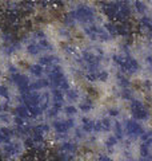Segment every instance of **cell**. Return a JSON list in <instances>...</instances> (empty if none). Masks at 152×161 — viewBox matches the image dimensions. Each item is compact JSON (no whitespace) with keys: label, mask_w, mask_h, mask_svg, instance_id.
<instances>
[{"label":"cell","mask_w":152,"mask_h":161,"mask_svg":"<svg viewBox=\"0 0 152 161\" xmlns=\"http://www.w3.org/2000/svg\"><path fill=\"white\" fill-rule=\"evenodd\" d=\"M104 14L111 19H118L120 22L128 20L129 16L132 15V8L128 6V3L124 2H109L101 4Z\"/></svg>","instance_id":"6da1fadb"},{"label":"cell","mask_w":152,"mask_h":161,"mask_svg":"<svg viewBox=\"0 0 152 161\" xmlns=\"http://www.w3.org/2000/svg\"><path fill=\"white\" fill-rule=\"evenodd\" d=\"M69 12L72 14V16L76 20V23L78 24H84V26L95 24L96 18H98L95 8L92 6H88V4H79L78 7L71 9Z\"/></svg>","instance_id":"7a4b0ae2"},{"label":"cell","mask_w":152,"mask_h":161,"mask_svg":"<svg viewBox=\"0 0 152 161\" xmlns=\"http://www.w3.org/2000/svg\"><path fill=\"white\" fill-rule=\"evenodd\" d=\"M129 112H131L132 118L139 121V122L140 121H148L151 117V112H149V109L145 106V103L143 101L136 99V98L129 102Z\"/></svg>","instance_id":"3957f363"},{"label":"cell","mask_w":152,"mask_h":161,"mask_svg":"<svg viewBox=\"0 0 152 161\" xmlns=\"http://www.w3.org/2000/svg\"><path fill=\"white\" fill-rule=\"evenodd\" d=\"M76 126V124H75V118H58V119H55L53 122H52V128L53 129V132L59 134V136H65V134H68L71 130L75 129Z\"/></svg>","instance_id":"277c9868"},{"label":"cell","mask_w":152,"mask_h":161,"mask_svg":"<svg viewBox=\"0 0 152 161\" xmlns=\"http://www.w3.org/2000/svg\"><path fill=\"white\" fill-rule=\"evenodd\" d=\"M2 153L7 158H18L24 153L23 144L18 142V141H9V142L3 145Z\"/></svg>","instance_id":"5b68a950"},{"label":"cell","mask_w":152,"mask_h":161,"mask_svg":"<svg viewBox=\"0 0 152 161\" xmlns=\"http://www.w3.org/2000/svg\"><path fill=\"white\" fill-rule=\"evenodd\" d=\"M123 126H124V132L128 134L131 138H140L145 132L143 125H141L139 121L134 119V118L127 119L125 122L123 124Z\"/></svg>","instance_id":"8992f818"},{"label":"cell","mask_w":152,"mask_h":161,"mask_svg":"<svg viewBox=\"0 0 152 161\" xmlns=\"http://www.w3.org/2000/svg\"><path fill=\"white\" fill-rule=\"evenodd\" d=\"M59 152L62 154V158L65 161H71L76 153H78V144L73 141H62L59 145Z\"/></svg>","instance_id":"52a82bcc"},{"label":"cell","mask_w":152,"mask_h":161,"mask_svg":"<svg viewBox=\"0 0 152 161\" xmlns=\"http://www.w3.org/2000/svg\"><path fill=\"white\" fill-rule=\"evenodd\" d=\"M11 80H12V83L15 85V86L20 90V93L27 92L29 85H31V80H29V78L27 77V75L19 73V71L11 74Z\"/></svg>","instance_id":"ba28073f"},{"label":"cell","mask_w":152,"mask_h":161,"mask_svg":"<svg viewBox=\"0 0 152 161\" xmlns=\"http://www.w3.org/2000/svg\"><path fill=\"white\" fill-rule=\"evenodd\" d=\"M38 63L40 64V66H43V67L51 69L53 66H58V64H60V59L56 57V55H53V54H47V55H40Z\"/></svg>","instance_id":"9c48e42d"},{"label":"cell","mask_w":152,"mask_h":161,"mask_svg":"<svg viewBox=\"0 0 152 161\" xmlns=\"http://www.w3.org/2000/svg\"><path fill=\"white\" fill-rule=\"evenodd\" d=\"M114 128V124L109 117H103L96 119V133H108Z\"/></svg>","instance_id":"30bf717a"},{"label":"cell","mask_w":152,"mask_h":161,"mask_svg":"<svg viewBox=\"0 0 152 161\" xmlns=\"http://www.w3.org/2000/svg\"><path fill=\"white\" fill-rule=\"evenodd\" d=\"M47 87H49L48 79L40 78V79H36V80H33V82H31L27 92H42L43 89H47Z\"/></svg>","instance_id":"8fae6325"},{"label":"cell","mask_w":152,"mask_h":161,"mask_svg":"<svg viewBox=\"0 0 152 161\" xmlns=\"http://www.w3.org/2000/svg\"><path fill=\"white\" fill-rule=\"evenodd\" d=\"M83 133H87V134H92L96 133V119L92 118H83L82 119V128Z\"/></svg>","instance_id":"7c38bea8"},{"label":"cell","mask_w":152,"mask_h":161,"mask_svg":"<svg viewBox=\"0 0 152 161\" xmlns=\"http://www.w3.org/2000/svg\"><path fill=\"white\" fill-rule=\"evenodd\" d=\"M25 51H27L28 55H31V57H40V54L43 53V48L40 47V44L36 40H32V42H29L25 46Z\"/></svg>","instance_id":"4fadbf2b"},{"label":"cell","mask_w":152,"mask_h":161,"mask_svg":"<svg viewBox=\"0 0 152 161\" xmlns=\"http://www.w3.org/2000/svg\"><path fill=\"white\" fill-rule=\"evenodd\" d=\"M13 112H15V113H13L15 117H18V118H22V119H28V118H31V114H29V109H28V106H25L24 103L18 105V106L15 108Z\"/></svg>","instance_id":"5bb4252c"},{"label":"cell","mask_w":152,"mask_h":161,"mask_svg":"<svg viewBox=\"0 0 152 161\" xmlns=\"http://www.w3.org/2000/svg\"><path fill=\"white\" fill-rule=\"evenodd\" d=\"M13 137V130L9 129V128H6V126H2L0 128V144H7L9 141L12 140Z\"/></svg>","instance_id":"9a60e30c"},{"label":"cell","mask_w":152,"mask_h":161,"mask_svg":"<svg viewBox=\"0 0 152 161\" xmlns=\"http://www.w3.org/2000/svg\"><path fill=\"white\" fill-rule=\"evenodd\" d=\"M28 73L31 75H33L35 78L40 79L44 75L45 71H44V67L40 66L39 63H32V64H29V66H28Z\"/></svg>","instance_id":"2e32d148"},{"label":"cell","mask_w":152,"mask_h":161,"mask_svg":"<svg viewBox=\"0 0 152 161\" xmlns=\"http://www.w3.org/2000/svg\"><path fill=\"white\" fill-rule=\"evenodd\" d=\"M64 98H65V101H68V102L72 105L73 102H78V101L80 99V93L75 89H69L64 93Z\"/></svg>","instance_id":"e0dca14e"},{"label":"cell","mask_w":152,"mask_h":161,"mask_svg":"<svg viewBox=\"0 0 152 161\" xmlns=\"http://www.w3.org/2000/svg\"><path fill=\"white\" fill-rule=\"evenodd\" d=\"M92 109H94V102L91 99H82L79 102L78 110H80L82 113H89L92 112Z\"/></svg>","instance_id":"ac0fdd59"},{"label":"cell","mask_w":152,"mask_h":161,"mask_svg":"<svg viewBox=\"0 0 152 161\" xmlns=\"http://www.w3.org/2000/svg\"><path fill=\"white\" fill-rule=\"evenodd\" d=\"M112 130H114V136L116 138H118L119 141L120 140H123L124 138V126H123V124H120V122H114V128H112Z\"/></svg>","instance_id":"d6986e66"},{"label":"cell","mask_w":152,"mask_h":161,"mask_svg":"<svg viewBox=\"0 0 152 161\" xmlns=\"http://www.w3.org/2000/svg\"><path fill=\"white\" fill-rule=\"evenodd\" d=\"M116 83L120 86V89H129V86H131V82L128 80V78L123 74H119L118 77H116Z\"/></svg>","instance_id":"ffe728a7"},{"label":"cell","mask_w":152,"mask_h":161,"mask_svg":"<svg viewBox=\"0 0 152 161\" xmlns=\"http://www.w3.org/2000/svg\"><path fill=\"white\" fill-rule=\"evenodd\" d=\"M118 142H119V140L116 138L114 134H111V136H108V137H107V140L104 141V147L107 148L108 150H114V148L118 145Z\"/></svg>","instance_id":"44dd1931"},{"label":"cell","mask_w":152,"mask_h":161,"mask_svg":"<svg viewBox=\"0 0 152 161\" xmlns=\"http://www.w3.org/2000/svg\"><path fill=\"white\" fill-rule=\"evenodd\" d=\"M134 9L141 16H145V12H147V4L143 2H135L134 3Z\"/></svg>","instance_id":"7402d4cb"},{"label":"cell","mask_w":152,"mask_h":161,"mask_svg":"<svg viewBox=\"0 0 152 161\" xmlns=\"http://www.w3.org/2000/svg\"><path fill=\"white\" fill-rule=\"evenodd\" d=\"M63 112L68 118H75V115L78 114V108L73 106V105H67V106L63 108Z\"/></svg>","instance_id":"603a6c76"},{"label":"cell","mask_w":152,"mask_h":161,"mask_svg":"<svg viewBox=\"0 0 152 161\" xmlns=\"http://www.w3.org/2000/svg\"><path fill=\"white\" fill-rule=\"evenodd\" d=\"M0 97H3V98H9L8 87L4 86V85H0Z\"/></svg>","instance_id":"cb8c5ba5"},{"label":"cell","mask_w":152,"mask_h":161,"mask_svg":"<svg viewBox=\"0 0 152 161\" xmlns=\"http://www.w3.org/2000/svg\"><path fill=\"white\" fill-rule=\"evenodd\" d=\"M96 161H114V158L111 157L109 154H105V153H100L98 156V158H96Z\"/></svg>","instance_id":"d4e9b609"},{"label":"cell","mask_w":152,"mask_h":161,"mask_svg":"<svg viewBox=\"0 0 152 161\" xmlns=\"http://www.w3.org/2000/svg\"><path fill=\"white\" fill-rule=\"evenodd\" d=\"M145 62L152 67V55H147V57H145Z\"/></svg>","instance_id":"484cf974"},{"label":"cell","mask_w":152,"mask_h":161,"mask_svg":"<svg viewBox=\"0 0 152 161\" xmlns=\"http://www.w3.org/2000/svg\"><path fill=\"white\" fill-rule=\"evenodd\" d=\"M3 110H4V106H3V105H2V103H0V114H2V113H4V112H3Z\"/></svg>","instance_id":"4316f807"}]
</instances>
